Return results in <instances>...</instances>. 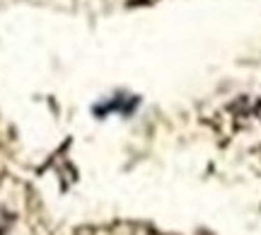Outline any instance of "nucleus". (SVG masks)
<instances>
[]
</instances>
